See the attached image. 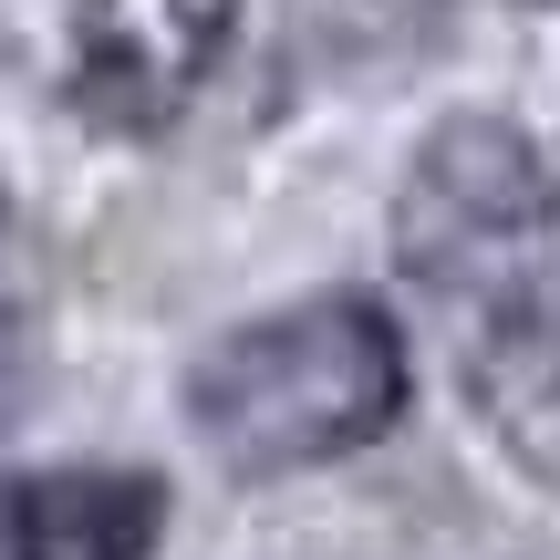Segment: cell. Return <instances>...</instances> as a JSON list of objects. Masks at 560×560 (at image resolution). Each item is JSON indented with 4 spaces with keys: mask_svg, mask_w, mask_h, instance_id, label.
<instances>
[{
    "mask_svg": "<svg viewBox=\"0 0 560 560\" xmlns=\"http://www.w3.org/2000/svg\"><path fill=\"white\" fill-rule=\"evenodd\" d=\"M166 478L115 457H62L0 478V560H156Z\"/></svg>",
    "mask_w": 560,
    "mask_h": 560,
    "instance_id": "cell-4",
    "label": "cell"
},
{
    "mask_svg": "<svg viewBox=\"0 0 560 560\" xmlns=\"http://www.w3.org/2000/svg\"><path fill=\"white\" fill-rule=\"evenodd\" d=\"M395 270L457 322L499 446L560 488V166L509 115H446L405 156Z\"/></svg>",
    "mask_w": 560,
    "mask_h": 560,
    "instance_id": "cell-1",
    "label": "cell"
},
{
    "mask_svg": "<svg viewBox=\"0 0 560 560\" xmlns=\"http://www.w3.org/2000/svg\"><path fill=\"white\" fill-rule=\"evenodd\" d=\"M11 405H21V322L0 312V425H11Z\"/></svg>",
    "mask_w": 560,
    "mask_h": 560,
    "instance_id": "cell-5",
    "label": "cell"
},
{
    "mask_svg": "<svg viewBox=\"0 0 560 560\" xmlns=\"http://www.w3.org/2000/svg\"><path fill=\"white\" fill-rule=\"evenodd\" d=\"M405 384V322L374 291H312L187 363V425L229 478H301L395 436Z\"/></svg>",
    "mask_w": 560,
    "mask_h": 560,
    "instance_id": "cell-2",
    "label": "cell"
},
{
    "mask_svg": "<svg viewBox=\"0 0 560 560\" xmlns=\"http://www.w3.org/2000/svg\"><path fill=\"white\" fill-rule=\"evenodd\" d=\"M0 229H11V187H0Z\"/></svg>",
    "mask_w": 560,
    "mask_h": 560,
    "instance_id": "cell-6",
    "label": "cell"
},
{
    "mask_svg": "<svg viewBox=\"0 0 560 560\" xmlns=\"http://www.w3.org/2000/svg\"><path fill=\"white\" fill-rule=\"evenodd\" d=\"M73 11V104L104 136H166L229 62L240 0H62Z\"/></svg>",
    "mask_w": 560,
    "mask_h": 560,
    "instance_id": "cell-3",
    "label": "cell"
}]
</instances>
